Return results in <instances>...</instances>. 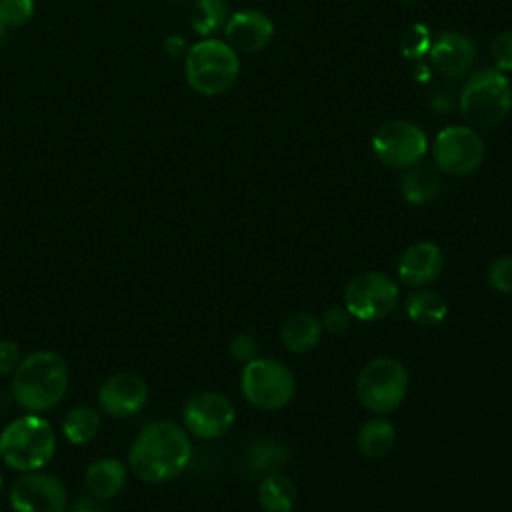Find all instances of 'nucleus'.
Segmentation results:
<instances>
[{"label":"nucleus","mask_w":512,"mask_h":512,"mask_svg":"<svg viewBox=\"0 0 512 512\" xmlns=\"http://www.w3.org/2000/svg\"><path fill=\"white\" fill-rule=\"evenodd\" d=\"M192 458L186 430L170 420L148 424L134 440L128 466L144 482H168L180 476Z\"/></svg>","instance_id":"f257e3e1"},{"label":"nucleus","mask_w":512,"mask_h":512,"mask_svg":"<svg viewBox=\"0 0 512 512\" xmlns=\"http://www.w3.org/2000/svg\"><path fill=\"white\" fill-rule=\"evenodd\" d=\"M70 372L62 356L38 350L28 354L12 372V398L32 414L54 408L66 394Z\"/></svg>","instance_id":"f03ea898"},{"label":"nucleus","mask_w":512,"mask_h":512,"mask_svg":"<svg viewBox=\"0 0 512 512\" xmlns=\"http://www.w3.org/2000/svg\"><path fill=\"white\" fill-rule=\"evenodd\" d=\"M56 452V434L40 414H24L0 432V456L12 470L34 472L44 468Z\"/></svg>","instance_id":"7ed1b4c3"},{"label":"nucleus","mask_w":512,"mask_h":512,"mask_svg":"<svg viewBox=\"0 0 512 512\" xmlns=\"http://www.w3.org/2000/svg\"><path fill=\"white\" fill-rule=\"evenodd\" d=\"M512 110V86L496 68L474 70L460 90V112L472 128H494Z\"/></svg>","instance_id":"20e7f679"},{"label":"nucleus","mask_w":512,"mask_h":512,"mask_svg":"<svg viewBox=\"0 0 512 512\" xmlns=\"http://www.w3.org/2000/svg\"><path fill=\"white\" fill-rule=\"evenodd\" d=\"M238 52L218 38H202L184 56V74L192 90L204 96L226 92L238 78Z\"/></svg>","instance_id":"39448f33"},{"label":"nucleus","mask_w":512,"mask_h":512,"mask_svg":"<svg viewBox=\"0 0 512 512\" xmlns=\"http://www.w3.org/2000/svg\"><path fill=\"white\" fill-rule=\"evenodd\" d=\"M408 384V370L400 360L378 356L362 366L356 378V396L370 412L390 414L404 402Z\"/></svg>","instance_id":"423d86ee"},{"label":"nucleus","mask_w":512,"mask_h":512,"mask_svg":"<svg viewBox=\"0 0 512 512\" xmlns=\"http://www.w3.org/2000/svg\"><path fill=\"white\" fill-rule=\"evenodd\" d=\"M242 396L258 410H280L296 392L292 370L274 358H254L242 368Z\"/></svg>","instance_id":"0eeeda50"},{"label":"nucleus","mask_w":512,"mask_h":512,"mask_svg":"<svg viewBox=\"0 0 512 512\" xmlns=\"http://www.w3.org/2000/svg\"><path fill=\"white\" fill-rule=\"evenodd\" d=\"M398 284L384 272L366 270L348 280L344 308L352 318L374 322L386 318L398 304Z\"/></svg>","instance_id":"6e6552de"},{"label":"nucleus","mask_w":512,"mask_h":512,"mask_svg":"<svg viewBox=\"0 0 512 512\" xmlns=\"http://www.w3.org/2000/svg\"><path fill=\"white\" fill-rule=\"evenodd\" d=\"M426 150L428 138L424 130L408 120L384 122L372 136V152L388 168H412L420 164Z\"/></svg>","instance_id":"1a4fd4ad"},{"label":"nucleus","mask_w":512,"mask_h":512,"mask_svg":"<svg viewBox=\"0 0 512 512\" xmlns=\"http://www.w3.org/2000/svg\"><path fill=\"white\" fill-rule=\"evenodd\" d=\"M432 154L440 172L466 176L480 168L486 156V146L472 126H446L436 134Z\"/></svg>","instance_id":"9d476101"},{"label":"nucleus","mask_w":512,"mask_h":512,"mask_svg":"<svg viewBox=\"0 0 512 512\" xmlns=\"http://www.w3.org/2000/svg\"><path fill=\"white\" fill-rule=\"evenodd\" d=\"M236 420L232 402L220 392H200L182 408L184 430L200 440H216L224 436Z\"/></svg>","instance_id":"9b49d317"},{"label":"nucleus","mask_w":512,"mask_h":512,"mask_svg":"<svg viewBox=\"0 0 512 512\" xmlns=\"http://www.w3.org/2000/svg\"><path fill=\"white\" fill-rule=\"evenodd\" d=\"M14 512H64L66 490L62 482L46 472H24L10 488Z\"/></svg>","instance_id":"f8f14e48"},{"label":"nucleus","mask_w":512,"mask_h":512,"mask_svg":"<svg viewBox=\"0 0 512 512\" xmlns=\"http://www.w3.org/2000/svg\"><path fill=\"white\" fill-rule=\"evenodd\" d=\"M146 400L148 386L140 376L132 372H118L110 376L98 392L100 408L114 418H126L140 412Z\"/></svg>","instance_id":"ddd939ff"},{"label":"nucleus","mask_w":512,"mask_h":512,"mask_svg":"<svg viewBox=\"0 0 512 512\" xmlns=\"http://www.w3.org/2000/svg\"><path fill=\"white\" fill-rule=\"evenodd\" d=\"M430 62L432 68L448 80H458L466 76L476 58V44L462 32H442L430 44Z\"/></svg>","instance_id":"4468645a"},{"label":"nucleus","mask_w":512,"mask_h":512,"mask_svg":"<svg viewBox=\"0 0 512 512\" xmlns=\"http://www.w3.org/2000/svg\"><path fill=\"white\" fill-rule=\"evenodd\" d=\"M274 36L272 20L254 8H244L228 16L224 24V40L236 52H260Z\"/></svg>","instance_id":"2eb2a0df"},{"label":"nucleus","mask_w":512,"mask_h":512,"mask_svg":"<svg viewBox=\"0 0 512 512\" xmlns=\"http://www.w3.org/2000/svg\"><path fill=\"white\" fill-rule=\"evenodd\" d=\"M444 268V256L442 250L428 240H420L410 244L398 260V278L412 286V288H424L432 284Z\"/></svg>","instance_id":"dca6fc26"},{"label":"nucleus","mask_w":512,"mask_h":512,"mask_svg":"<svg viewBox=\"0 0 512 512\" xmlns=\"http://www.w3.org/2000/svg\"><path fill=\"white\" fill-rule=\"evenodd\" d=\"M128 470L124 462L118 458H100L94 460L84 474V484L88 488V494L100 500H110L122 492L126 486Z\"/></svg>","instance_id":"f3484780"},{"label":"nucleus","mask_w":512,"mask_h":512,"mask_svg":"<svg viewBox=\"0 0 512 512\" xmlns=\"http://www.w3.org/2000/svg\"><path fill=\"white\" fill-rule=\"evenodd\" d=\"M322 332V322L316 316L308 312H294L284 320L280 328V338L290 352L304 354L318 346Z\"/></svg>","instance_id":"a211bd4d"},{"label":"nucleus","mask_w":512,"mask_h":512,"mask_svg":"<svg viewBox=\"0 0 512 512\" xmlns=\"http://www.w3.org/2000/svg\"><path fill=\"white\" fill-rule=\"evenodd\" d=\"M440 186V174L434 168L422 164L406 168L400 178V194L408 204H426L434 200L440 192Z\"/></svg>","instance_id":"6ab92c4d"},{"label":"nucleus","mask_w":512,"mask_h":512,"mask_svg":"<svg viewBox=\"0 0 512 512\" xmlns=\"http://www.w3.org/2000/svg\"><path fill=\"white\" fill-rule=\"evenodd\" d=\"M404 308H406L408 318L422 328H432V326L440 324L448 314L446 300L440 294L426 290V288H420V290H414L412 294H408Z\"/></svg>","instance_id":"aec40b11"},{"label":"nucleus","mask_w":512,"mask_h":512,"mask_svg":"<svg viewBox=\"0 0 512 512\" xmlns=\"http://www.w3.org/2000/svg\"><path fill=\"white\" fill-rule=\"evenodd\" d=\"M258 504L264 512H292L296 504L294 482L280 472L264 476L258 486Z\"/></svg>","instance_id":"412c9836"},{"label":"nucleus","mask_w":512,"mask_h":512,"mask_svg":"<svg viewBox=\"0 0 512 512\" xmlns=\"http://www.w3.org/2000/svg\"><path fill=\"white\" fill-rule=\"evenodd\" d=\"M396 440V430L386 418H370L366 420L356 436L358 450L366 458H384L392 448Z\"/></svg>","instance_id":"4be33fe9"},{"label":"nucleus","mask_w":512,"mask_h":512,"mask_svg":"<svg viewBox=\"0 0 512 512\" xmlns=\"http://www.w3.org/2000/svg\"><path fill=\"white\" fill-rule=\"evenodd\" d=\"M288 452L282 444L272 438H258L248 448V466L256 476H268L278 472L286 464Z\"/></svg>","instance_id":"5701e85b"},{"label":"nucleus","mask_w":512,"mask_h":512,"mask_svg":"<svg viewBox=\"0 0 512 512\" xmlns=\"http://www.w3.org/2000/svg\"><path fill=\"white\" fill-rule=\"evenodd\" d=\"M100 430V414L92 406H76L62 420V432L70 444H88Z\"/></svg>","instance_id":"b1692460"},{"label":"nucleus","mask_w":512,"mask_h":512,"mask_svg":"<svg viewBox=\"0 0 512 512\" xmlns=\"http://www.w3.org/2000/svg\"><path fill=\"white\" fill-rule=\"evenodd\" d=\"M228 16L226 0H194L190 8V26L196 34L210 38L224 28Z\"/></svg>","instance_id":"393cba45"},{"label":"nucleus","mask_w":512,"mask_h":512,"mask_svg":"<svg viewBox=\"0 0 512 512\" xmlns=\"http://www.w3.org/2000/svg\"><path fill=\"white\" fill-rule=\"evenodd\" d=\"M36 12L34 0H0V18L6 26H24Z\"/></svg>","instance_id":"a878e982"},{"label":"nucleus","mask_w":512,"mask_h":512,"mask_svg":"<svg viewBox=\"0 0 512 512\" xmlns=\"http://www.w3.org/2000/svg\"><path fill=\"white\" fill-rule=\"evenodd\" d=\"M488 284L500 294H512V256H500L488 266Z\"/></svg>","instance_id":"bb28decb"},{"label":"nucleus","mask_w":512,"mask_h":512,"mask_svg":"<svg viewBox=\"0 0 512 512\" xmlns=\"http://www.w3.org/2000/svg\"><path fill=\"white\" fill-rule=\"evenodd\" d=\"M490 56L496 70L512 72V30H504L492 40Z\"/></svg>","instance_id":"cd10ccee"},{"label":"nucleus","mask_w":512,"mask_h":512,"mask_svg":"<svg viewBox=\"0 0 512 512\" xmlns=\"http://www.w3.org/2000/svg\"><path fill=\"white\" fill-rule=\"evenodd\" d=\"M428 48H430L428 30L422 24H416L410 30H406L404 40H402V52L408 58H420Z\"/></svg>","instance_id":"c85d7f7f"},{"label":"nucleus","mask_w":512,"mask_h":512,"mask_svg":"<svg viewBox=\"0 0 512 512\" xmlns=\"http://www.w3.org/2000/svg\"><path fill=\"white\" fill-rule=\"evenodd\" d=\"M230 354L242 362V364H248L250 360L258 358V342L252 334H236L232 340H230Z\"/></svg>","instance_id":"c756f323"},{"label":"nucleus","mask_w":512,"mask_h":512,"mask_svg":"<svg viewBox=\"0 0 512 512\" xmlns=\"http://www.w3.org/2000/svg\"><path fill=\"white\" fill-rule=\"evenodd\" d=\"M320 322H322V328L328 330L330 334H342V332H346V328L350 324V314L346 312V308L334 306L324 312Z\"/></svg>","instance_id":"7c9ffc66"},{"label":"nucleus","mask_w":512,"mask_h":512,"mask_svg":"<svg viewBox=\"0 0 512 512\" xmlns=\"http://www.w3.org/2000/svg\"><path fill=\"white\" fill-rule=\"evenodd\" d=\"M20 364V350L12 340H0V376L12 374Z\"/></svg>","instance_id":"2f4dec72"},{"label":"nucleus","mask_w":512,"mask_h":512,"mask_svg":"<svg viewBox=\"0 0 512 512\" xmlns=\"http://www.w3.org/2000/svg\"><path fill=\"white\" fill-rule=\"evenodd\" d=\"M106 500H100V498H94V496H84V498H78L70 512H108V506L104 504Z\"/></svg>","instance_id":"473e14b6"},{"label":"nucleus","mask_w":512,"mask_h":512,"mask_svg":"<svg viewBox=\"0 0 512 512\" xmlns=\"http://www.w3.org/2000/svg\"><path fill=\"white\" fill-rule=\"evenodd\" d=\"M164 50H166V54L172 56V58L186 56V52H188L186 38H182V36H178V34H170V36L164 40Z\"/></svg>","instance_id":"72a5a7b5"},{"label":"nucleus","mask_w":512,"mask_h":512,"mask_svg":"<svg viewBox=\"0 0 512 512\" xmlns=\"http://www.w3.org/2000/svg\"><path fill=\"white\" fill-rule=\"evenodd\" d=\"M6 30H8V26L2 22V18H0V46L4 44V40H6Z\"/></svg>","instance_id":"f704fd0d"},{"label":"nucleus","mask_w":512,"mask_h":512,"mask_svg":"<svg viewBox=\"0 0 512 512\" xmlns=\"http://www.w3.org/2000/svg\"><path fill=\"white\" fill-rule=\"evenodd\" d=\"M170 2H174V4H184V2H188V0H170Z\"/></svg>","instance_id":"c9c22d12"},{"label":"nucleus","mask_w":512,"mask_h":512,"mask_svg":"<svg viewBox=\"0 0 512 512\" xmlns=\"http://www.w3.org/2000/svg\"><path fill=\"white\" fill-rule=\"evenodd\" d=\"M0 490H2V476H0Z\"/></svg>","instance_id":"e433bc0d"},{"label":"nucleus","mask_w":512,"mask_h":512,"mask_svg":"<svg viewBox=\"0 0 512 512\" xmlns=\"http://www.w3.org/2000/svg\"><path fill=\"white\" fill-rule=\"evenodd\" d=\"M402 2H414V0H402Z\"/></svg>","instance_id":"4c0bfd02"}]
</instances>
